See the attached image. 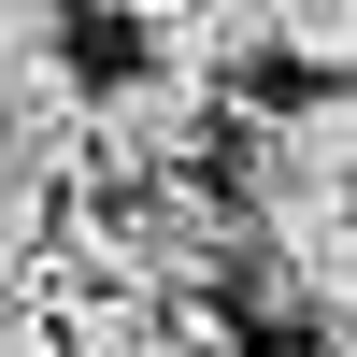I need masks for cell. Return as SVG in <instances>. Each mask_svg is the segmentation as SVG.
Segmentation results:
<instances>
[{
	"mask_svg": "<svg viewBox=\"0 0 357 357\" xmlns=\"http://www.w3.org/2000/svg\"><path fill=\"white\" fill-rule=\"evenodd\" d=\"M0 357H72V329H57V301H0Z\"/></svg>",
	"mask_w": 357,
	"mask_h": 357,
	"instance_id": "9c48e42d",
	"label": "cell"
},
{
	"mask_svg": "<svg viewBox=\"0 0 357 357\" xmlns=\"http://www.w3.org/2000/svg\"><path fill=\"white\" fill-rule=\"evenodd\" d=\"M272 15V57H301V72H357V0H257Z\"/></svg>",
	"mask_w": 357,
	"mask_h": 357,
	"instance_id": "52a82bcc",
	"label": "cell"
},
{
	"mask_svg": "<svg viewBox=\"0 0 357 357\" xmlns=\"http://www.w3.org/2000/svg\"><path fill=\"white\" fill-rule=\"evenodd\" d=\"M357 186V72L329 86V100H286L243 129V215H272V200H329Z\"/></svg>",
	"mask_w": 357,
	"mask_h": 357,
	"instance_id": "277c9868",
	"label": "cell"
},
{
	"mask_svg": "<svg viewBox=\"0 0 357 357\" xmlns=\"http://www.w3.org/2000/svg\"><path fill=\"white\" fill-rule=\"evenodd\" d=\"M57 215H72V200L0 186V301H57Z\"/></svg>",
	"mask_w": 357,
	"mask_h": 357,
	"instance_id": "8992f818",
	"label": "cell"
},
{
	"mask_svg": "<svg viewBox=\"0 0 357 357\" xmlns=\"http://www.w3.org/2000/svg\"><path fill=\"white\" fill-rule=\"evenodd\" d=\"M57 29H72V0H0V100L57 57Z\"/></svg>",
	"mask_w": 357,
	"mask_h": 357,
	"instance_id": "ba28073f",
	"label": "cell"
},
{
	"mask_svg": "<svg viewBox=\"0 0 357 357\" xmlns=\"http://www.w3.org/2000/svg\"><path fill=\"white\" fill-rule=\"evenodd\" d=\"M314 357H357V329H314Z\"/></svg>",
	"mask_w": 357,
	"mask_h": 357,
	"instance_id": "8fae6325",
	"label": "cell"
},
{
	"mask_svg": "<svg viewBox=\"0 0 357 357\" xmlns=\"http://www.w3.org/2000/svg\"><path fill=\"white\" fill-rule=\"evenodd\" d=\"M100 15H129V29H172V15H186V0H100Z\"/></svg>",
	"mask_w": 357,
	"mask_h": 357,
	"instance_id": "30bf717a",
	"label": "cell"
},
{
	"mask_svg": "<svg viewBox=\"0 0 357 357\" xmlns=\"http://www.w3.org/2000/svg\"><path fill=\"white\" fill-rule=\"evenodd\" d=\"M215 143H229V86L158 72V57H143L129 86L86 100V200H100V186H158V172H200Z\"/></svg>",
	"mask_w": 357,
	"mask_h": 357,
	"instance_id": "7a4b0ae2",
	"label": "cell"
},
{
	"mask_svg": "<svg viewBox=\"0 0 357 357\" xmlns=\"http://www.w3.org/2000/svg\"><path fill=\"white\" fill-rule=\"evenodd\" d=\"M143 57H158V72H200V86H243L257 57H272V15H257V0H186L172 29H143Z\"/></svg>",
	"mask_w": 357,
	"mask_h": 357,
	"instance_id": "5b68a950",
	"label": "cell"
},
{
	"mask_svg": "<svg viewBox=\"0 0 357 357\" xmlns=\"http://www.w3.org/2000/svg\"><path fill=\"white\" fill-rule=\"evenodd\" d=\"M215 357H272V343H215Z\"/></svg>",
	"mask_w": 357,
	"mask_h": 357,
	"instance_id": "7c38bea8",
	"label": "cell"
},
{
	"mask_svg": "<svg viewBox=\"0 0 357 357\" xmlns=\"http://www.w3.org/2000/svg\"><path fill=\"white\" fill-rule=\"evenodd\" d=\"M257 215L215 186V172H158V186H100L57 215V301L72 286H158V301H215L243 286Z\"/></svg>",
	"mask_w": 357,
	"mask_h": 357,
	"instance_id": "6da1fadb",
	"label": "cell"
},
{
	"mask_svg": "<svg viewBox=\"0 0 357 357\" xmlns=\"http://www.w3.org/2000/svg\"><path fill=\"white\" fill-rule=\"evenodd\" d=\"M243 286H257V314H286V329H357V186H329V200H272V215H257Z\"/></svg>",
	"mask_w": 357,
	"mask_h": 357,
	"instance_id": "3957f363",
	"label": "cell"
}]
</instances>
